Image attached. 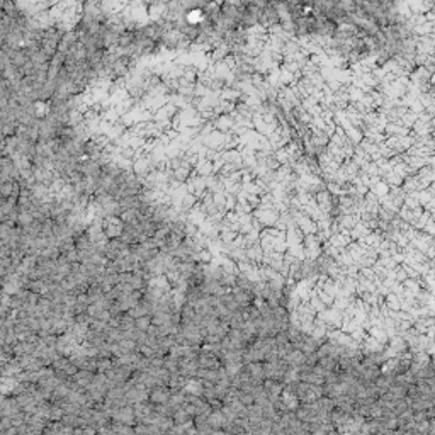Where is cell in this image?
<instances>
[{"mask_svg": "<svg viewBox=\"0 0 435 435\" xmlns=\"http://www.w3.org/2000/svg\"><path fill=\"white\" fill-rule=\"evenodd\" d=\"M284 360L289 365H292V367H299V365L306 364V354L303 350H299V348H292L289 354L284 357Z\"/></svg>", "mask_w": 435, "mask_h": 435, "instance_id": "277c9868", "label": "cell"}, {"mask_svg": "<svg viewBox=\"0 0 435 435\" xmlns=\"http://www.w3.org/2000/svg\"><path fill=\"white\" fill-rule=\"evenodd\" d=\"M236 398H238V401L243 403L245 406H248V404L255 403V398H253V394L250 393V391H240L238 389V394H236Z\"/></svg>", "mask_w": 435, "mask_h": 435, "instance_id": "5b68a950", "label": "cell"}, {"mask_svg": "<svg viewBox=\"0 0 435 435\" xmlns=\"http://www.w3.org/2000/svg\"><path fill=\"white\" fill-rule=\"evenodd\" d=\"M123 228H124V223L121 218H109L106 223L104 233L106 236H109V238H119V236L123 235Z\"/></svg>", "mask_w": 435, "mask_h": 435, "instance_id": "7a4b0ae2", "label": "cell"}, {"mask_svg": "<svg viewBox=\"0 0 435 435\" xmlns=\"http://www.w3.org/2000/svg\"><path fill=\"white\" fill-rule=\"evenodd\" d=\"M243 369L248 372V376L252 379H255V381L262 382L265 379L264 376V362H247L243 364Z\"/></svg>", "mask_w": 435, "mask_h": 435, "instance_id": "3957f363", "label": "cell"}, {"mask_svg": "<svg viewBox=\"0 0 435 435\" xmlns=\"http://www.w3.org/2000/svg\"><path fill=\"white\" fill-rule=\"evenodd\" d=\"M197 364H199V367L204 369H218L223 365L219 357L214 352L208 350V348H201L199 355H197Z\"/></svg>", "mask_w": 435, "mask_h": 435, "instance_id": "6da1fadb", "label": "cell"}]
</instances>
